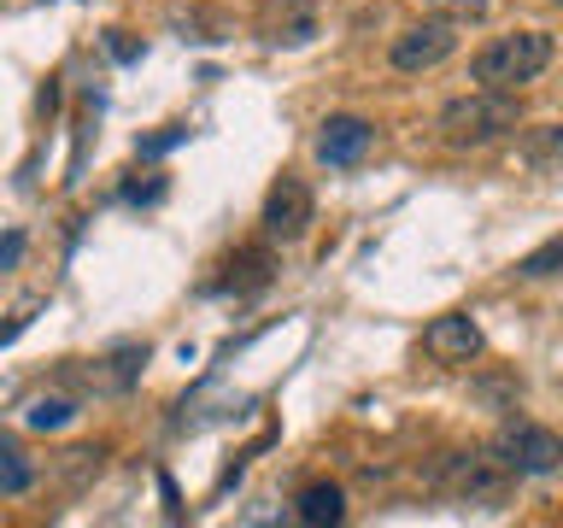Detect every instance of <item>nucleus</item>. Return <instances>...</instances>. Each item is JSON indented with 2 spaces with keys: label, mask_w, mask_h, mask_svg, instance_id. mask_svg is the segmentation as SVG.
I'll return each instance as SVG.
<instances>
[{
  "label": "nucleus",
  "mask_w": 563,
  "mask_h": 528,
  "mask_svg": "<svg viewBox=\"0 0 563 528\" xmlns=\"http://www.w3.org/2000/svg\"><path fill=\"white\" fill-rule=\"evenodd\" d=\"M422 352L440 359V364H470L475 352H482V329H475L470 311H446V317H434V323L422 329Z\"/></svg>",
  "instance_id": "obj_9"
},
{
  "label": "nucleus",
  "mask_w": 563,
  "mask_h": 528,
  "mask_svg": "<svg viewBox=\"0 0 563 528\" xmlns=\"http://www.w3.org/2000/svg\"><path fill=\"white\" fill-rule=\"evenodd\" d=\"M422 7H429V18H446V24L464 30V24H482L493 0H422Z\"/></svg>",
  "instance_id": "obj_15"
},
{
  "label": "nucleus",
  "mask_w": 563,
  "mask_h": 528,
  "mask_svg": "<svg viewBox=\"0 0 563 528\" xmlns=\"http://www.w3.org/2000/svg\"><path fill=\"white\" fill-rule=\"evenodd\" d=\"M24 329H30V311H18L12 323H0V346H7V341H18V334H24Z\"/></svg>",
  "instance_id": "obj_20"
},
{
  "label": "nucleus",
  "mask_w": 563,
  "mask_h": 528,
  "mask_svg": "<svg viewBox=\"0 0 563 528\" xmlns=\"http://www.w3.org/2000/svg\"><path fill=\"white\" fill-rule=\"evenodd\" d=\"M294 505H299V522H341L346 517V493L334 482H306Z\"/></svg>",
  "instance_id": "obj_12"
},
{
  "label": "nucleus",
  "mask_w": 563,
  "mask_h": 528,
  "mask_svg": "<svg viewBox=\"0 0 563 528\" xmlns=\"http://www.w3.org/2000/svg\"><path fill=\"white\" fill-rule=\"evenodd\" d=\"M317 218V200L299 176H282V183L264 194V235L271 241H299Z\"/></svg>",
  "instance_id": "obj_6"
},
{
  "label": "nucleus",
  "mask_w": 563,
  "mask_h": 528,
  "mask_svg": "<svg viewBox=\"0 0 563 528\" xmlns=\"http://www.w3.org/2000/svg\"><path fill=\"white\" fill-rule=\"evenodd\" d=\"M558 264H563V235H552V241L540 246V253H528V258L517 264V276H522V282H545V276L558 271Z\"/></svg>",
  "instance_id": "obj_16"
},
{
  "label": "nucleus",
  "mask_w": 563,
  "mask_h": 528,
  "mask_svg": "<svg viewBox=\"0 0 563 528\" xmlns=\"http://www.w3.org/2000/svg\"><path fill=\"white\" fill-rule=\"evenodd\" d=\"M558 141H563V130H540L534 141H528V165H534V170H552V165H558Z\"/></svg>",
  "instance_id": "obj_18"
},
{
  "label": "nucleus",
  "mask_w": 563,
  "mask_h": 528,
  "mask_svg": "<svg viewBox=\"0 0 563 528\" xmlns=\"http://www.w3.org/2000/svg\"><path fill=\"white\" fill-rule=\"evenodd\" d=\"M493 458L510 475H552L563 464V440L545 429V422H510V429L493 440Z\"/></svg>",
  "instance_id": "obj_3"
},
{
  "label": "nucleus",
  "mask_w": 563,
  "mask_h": 528,
  "mask_svg": "<svg viewBox=\"0 0 563 528\" xmlns=\"http://www.w3.org/2000/svg\"><path fill=\"white\" fill-rule=\"evenodd\" d=\"M70 417H77V399H59V394H53V399H30V411H24L30 429H65Z\"/></svg>",
  "instance_id": "obj_14"
},
{
  "label": "nucleus",
  "mask_w": 563,
  "mask_h": 528,
  "mask_svg": "<svg viewBox=\"0 0 563 528\" xmlns=\"http://www.w3.org/2000/svg\"><path fill=\"white\" fill-rule=\"evenodd\" d=\"M18 258H24V235H18V229H7V235H0V276H7Z\"/></svg>",
  "instance_id": "obj_19"
},
{
  "label": "nucleus",
  "mask_w": 563,
  "mask_h": 528,
  "mask_svg": "<svg viewBox=\"0 0 563 528\" xmlns=\"http://www.w3.org/2000/svg\"><path fill=\"white\" fill-rule=\"evenodd\" d=\"M376 147V123L369 118H352V112H341V118H329L323 130H317V158L323 165H358V158Z\"/></svg>",
  "instance_id": "obj_8"
},
{
  "label": "nucleus",
  "mask_w": 563,
  "mask_h": 528,
  "mask_svg": "<svg viewBox=\"0 0 563 528\" xmlns=\"http://www.w3.org/2000/svg\"><path fill=\"white\" fill-rule=\"evenodd\" d=\"M522 130V100L505 95V88H475V95H457L440 106L434 118V135L440 147L452 153H475V147H493L499 135Z\"/></svg>",
  "instance_id": "obj_1"
},
{
  "label": "nucleus",
  "mask_w": 563,
  "mask_h": 528,
  "mask_svg": "<svg viewBox=\"0 0 563 528\" xmlns=\"http://www.w3.org/2000/svg\"><path fill=\"white\" fill-rule=\"evenodd\" d=\"M440 482H446L457 499H482V505H499L505 487H510V470L499 458H482V452H452L446 464H440Z\"/></svg>",
  "instance_id": "obj_5"
},
{
  "label": "nucleus",
  "mask_w": 563,
  "mask_h": 528,
  "mask_svg": "<svg viewBox=\"0 0 563 528\" xmlns=\"http://www.w3.org/2000/svg\"><path fill=\"white\" fill-rule=\"evenodd\" d=\"M558 59V42L552 30H510V35H493V42L470 59V77L482 88H505V95H517L522 82L545 77V65Z\"/></svg>",
  "instance_id": "obj_2"
},
{
  "label": "nucleus",
  "mask_w": 563,
  "mask_h": 528,
  "mask_svg": "<svg viewBox=\"0 0 563 528\" xmlns=\"http://www.w3.org/2000/svg\"><path fill=\"white\" fill-rule=\"evenodd\" d=\"M183 141H188V123H165V130H158V135H147V141H141V158H158V153H170V147H183Z\"/></svg>",
  "instance_id": "obj_17"
},
{
  "label": "nucleus",
  "mask_w": 563,
  "mask_h": 528,
  "mask_svg": "<svg viewBox=\"0 0 563 528\" xmlns=\"http://www.w3.org/2000/svg\"><path fill=\"white\" fill-rule=\"evenodd\" d=\"M30 487H35L30 452L18 447L12 435H0V499H18V493H30Z\"/></svg>",
  "instance_id": "obj_13"
},
{
  "label": "nucleus",
  "mask_w": 563,
  "mask_h": 528,
  "mask_svg": "<svg viewBox=\"0 0 563 528\" xmlns=\"http://www.w3.org/2000/svg\"><path fill=\"white\" fill-rule=\"evenodd\" d=\"M253 30L264 47H306L317 35V12H311V0H264Z\"/></svg>",
  "instance_id": "obj_7"
},
{
  "label": "nucleus",
  "mask_w": 563,
  "mask_h": 528,
  "mask_svg": "<svg viewBox=\"0 0 563 528\" xmlns=\"http://www.w3.org/2000/svg\"><path fill=\"white\" fill-rule=\"evenodd\" d=\"M271 271H276V258L264 253V246H241V253L229 258V276L218 288L223 294H258V288H271Z\"/></svg>",
  "instance_id": "obj_11"
},
{
  "label": "nucleus",
  "mask_w": 563,
  "mask_h": 528,
  "mask_svg": "<svg viewBox=\"0 0 563 528\" xmlns=\"http://www.w3.org/2000/svg\"><path fill=\"white\" fill-rule=\"evenodd\" d=\"M457 53V24H446V18H422V24L411 30H399L394 35V70H405V77H422V70H434V65H446Z\"/></svg>",
  "instance_id": "obj_4"
},
{
  "label": "nucleus",
  "mask_w": 563,
  "mask_h": 528,
  "mask_svg": "<svg viewBox=\"0 0 563 528\" xmlns=\"http://www.w3.org/2000/svg\"><path fill=\"white\" fill-rule=\"evenodd\" d=\"M141 364H147V346H118V352H106V359L82 364V370L65 364V382H82V387H95V394H123V387H135Z\"/></svg>",
  "instance_id": "obj_10"
}]
</instances>
